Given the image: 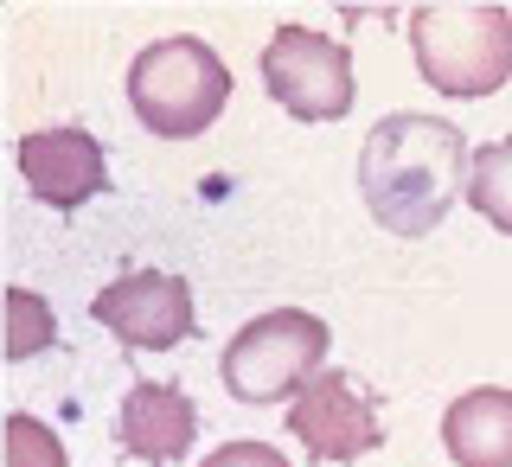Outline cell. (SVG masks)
<instances>
[{
    "label": "cell",
    "mask_w": 512,
    "mask_h": 467,
    "mask_svg": "<svg viewBox=\"0 0 512 467\" xmlns=\"http://www.w3.org/2000/svg\"><path fill=\"white\" fill-rule=\"evenodd\" d=\"M20 173L52 212H77L84 199H96V192L109 186V154H103V141L77 122L32 128L20 141Z\"/></svg>",
    "instance_id": "8"
},
{
    "label": "cell",
    "mask_w": 512,
    "mask_h": 467,
    "mask_svg": "<svg viewBox=\"0 0 512 467\" xmlns=\"http://www.w3.org/2000/svg\"><path fill=\"white\" fill-rule=\"evenodd\" d=\"M7 467H71V461H64V442L52 436V423L13 410L7 416Z\"/></svg>",
    "instance_id": "12"
},
{
    "label": "cell",
    "mask_w": 512,
    "mask_h": 467,
    "mask_svg": "<svg viewBox=\"0 0 512 467\" xmlns=\"http://www.w3.org/2000/svg\"><path fill=\"white\" fill-rule=\"evenodd\" d=\"M90 314H96V327H109L128 352H173L199 327L192 288L180 276H167V269H128V276H116L90 301Z\"/></svg>",
    "instance_id": "6"
},
{
    "label": "cell",
    "mask_w": 512,
    "mask_h": 467,
    "mask_svg": "<svg viewBox=\"0 0 512 467\" xmlns=\"http://www.w3.org/2000/svg\"><path fill=\"white\" fill-rule=\"evenodd\" d=\"M199 467H288V455H282V448H269V442H224Z\"/></svg>",
    "instance_id": "14"
},
{
    "label": "cell",
    "mask_w": 512,
    "mask_h": 467,
    "mask_svg": "<svg viewBox=\"0 0 512 467\" xmlns=\"http://www.w3.org/2000/svg\"><path fill=\"white\" fill-rule=\"evenodd\" d=\"M327 320L308 314V308H276V314H256L250 327L231 333L224 346V391L237 404H295L308 384L327 372Z\"/></svg>",
    "instance_id": "4"
},
{
    "label": "cell",
    "mask_w": 512,
    "mask_h": 467,
    "mask_svg": "<svg viewBox=\"0 0 512 467\" xmlns=\"http://www.w3.org/2000/svg\"><path fill=\"white\" fill-rule=\"evenodd\" d=\"M122 448L135 461L148 467H173L186 461V448L199 442V410H192V397L180 391V384H128L122 397V423H116Z\"/></svg>",
    "instance_id": "9"
},
{
    "label": "cell",
    "mask_w": 512,
    "mask_h": 467,
    "mask_svg": "<svg viewBox=\"0 0 512 467\" xmlns=\"http://www.w3.org/2000/svg\"><path fill=\"white\" fill-rule=\"evenodd\" d=\"M468 135L442 116H397L372 122L359 148V192L365 212L397 237H429L455 212V199H468Z\"/></svg>",
    "instance_id": "1"
},
{
    "label": "cell",
    "mask_w": 512,
    "mask_h": 467,
    "mask_svg": "<svg viewBox=\"0 0 512 467\" xmlns=\"http://www.w3.org/2000/svg\"><path fill=\"white\" fill-rule=\"evenodd\" d=\"M7 314H13V340H7V359H32L39 346H52V340H58L52 314L39 308V295H32V288H13Z\"/></svg>",
    "instance_id": "13"
},
{
    "label": "cell",
    "mask_w": 512,
    "mask_h": 467,
    "mask_svg": "<svg viewBox=\"0 0 512 467\" xmlns=\"http://www.w3.org/2000/svg\"><path fill=\"white\" fill-rule=\"evenodd\" d=\"M410 52L429 90L493 96L512 77V13L487 0H429L410 13Z\"/></svg>",
    "instance_id": "2"
},
{
    "label": "cell",
    "mask_w": 512,
    "mask_h": 467,
    "mask_svg": "<svg viewBox=\"0 0 512 467\" xmlns=\"http://www.w3.org/2000/svg\"><path fill=\"white\" fill-rule=\"evenodd\" d=\"M468 205L493 224V231L512 237V135H506V141H487V148H474Z\"/></svg>",
    "instance_id": "11"
},
{
    "label": "cell",
    "mask_w": 512,
    "mask_h": 467,
    "mask_svg": "<svg viewBox=\"0 0 512 467\" xmlns=\"http://www.w3.org/2000/svg\"><path fill=\"white\" fill-rule=\"evenodd\" d=\"M442 448L455 467H512V391L506 384H480L455 397L442 416Z\"/></svg>",
    "instance_id": "10"
},
{
    "label": "cell",
    "mask_w": 512,
    "mask_h": 467,
    "mask_svg": "<svg viewBox=\"0 0 512 467\" xmlns=\"http://www.w3.org/2000/svg\"><path fill=\"white\" fill-rule=\"evenodd\" d=\"M263 84L295 122H340L352 109V45L308 26H276L263 45Z\"/></svg>",
    "instance_id": "5"
},
{
    "label": "cell",
    "mask_w": 512,
    "mask_h": 467,
    "mask_svg": "<svg viewBox=\"0 0 512 467\" xmlns=\"http://www.w3.org/2000/svg\"><path fill=\"white\" fill-rule=\"evenodd\" d=\"M224 103H231V71L205 39L192 32H173V39H154L148 52L128 64V109L148 128L154 141H192L205 135Z\"/></svg>",
    "instance_id": "3"
},
{
    "label": "cell",
    "mask_w": 512,
    "mask_h": 467,
    "mask_svg": "<svg viewBox=\"0 0 512 467\" xmlns=\"http://www.w3.org/2000/svg\"><path fill=\"white\" fill-rule=\"evenodd\" d=\"M288 436L308 448V461H359L372 448H384V423L352 372H320L288 404Z\"/></svg>",
    "instance_id": "7"
}]
</instances>
